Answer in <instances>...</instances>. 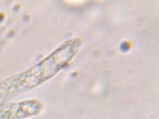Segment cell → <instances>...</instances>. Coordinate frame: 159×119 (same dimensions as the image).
Masks as SVG:
<instances>
[{
  "mask_svg": "<svg viewBox=\"0 0 159 119\" xmlns=\"http://www.w3.org/2000/svg\"><path fill=\"white\" fill-rule=\"evenodd\" d=\"M28 70L14 75L0 83V101L32 89L50 77L63 64H54L56 53Z\"/></svg>",
  "mask_w": 159,
  "mask_h": 119,
  "instance_id": "obj_1",
  "label": "cell"
},
{
  "mask_svg": "<svg viewBox=\"0 0 159 119\" xmlns=\"http://www.w3.org/2000/svg\"><path fill=\"white\" fill-rule=\"evenodd\" d=\"M41 104L35 101H27L3 105L0 108L2 117L20 119L35 115L41 110Z\"/></svg>",
  "mask_w": 159,
  "mask_h": 119,
  "instance_id": "obj_2",
  "label": "cell"
}]
</instances>
